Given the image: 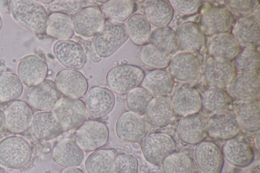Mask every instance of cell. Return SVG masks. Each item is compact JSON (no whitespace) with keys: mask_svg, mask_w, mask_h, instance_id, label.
<instances>
[{"mask_svg":"<svg viewBox=\"0 0 260 173\" xmlns=\"http://www.w3.org/2000/svg\"><path fill=\"white\" fill-rule=\"evenodd\" d=\"M9 10L14 19L25 28L35 33L45 31L48 13L37 1H10Z\"/></svg>","mask_w":260,"mask_h":173,"instance_id":"6da1fadb","label":"cell"},{"mask_svg":"<svg viewBox=\"0 0 260 173\" xmlns=\"http://www.w3.org/2000/svg\"><path fill=\"white\" fill-rule=\"evenodd\" d=\"M145 74L139 66L131 64H121L112 67L106 77L110 89L117 94L124 95L138 87Z\"/></svg>","mask_w":260,"mask_h":173,"instance_id":"7a4b0ae2","label":"cell"},{"mask_svg":"<svg viewBox=\"0 0 260 173\" xmlns=\"http://www.w3.org/2000/svg\"><path fill=\"white\" fill-rule=\"evenodd\" d=\"M128 38L123 23H106L94 37V50L100 57H109L125 43Z\"/></svg>","mask_w":260,"mask_h":173,"instance_id":"3957f363","label":"cell"},{"mask_svg":"<svg viewBox=\"0 0 260 173\" xmlns=\"http://www.w3.org/2000/svg\"><path fill=\"white\" fill-rule=\"evenodd\" d=\"M31 156V147L22 137L10 136L0 142V164L4 166L21 168L29 162Z\"/></svg>","mask_w":260,"mask_h":173,"instance_id":"277c9868","label":"cell"},{"mask_svg":"<svg viewBox=\"0 0 260 173\" xmlns=\"http://www.w3.org/2000/svg\"><path fill=\"white\" fill-rule=\"evenodd\" d=\"M52 112L66 130L78 128L87 117L85 102L79 98L61 97L53 108Z\"/></svg>","mask_w":260,"mask_h":173,"instance_id":"5b68a950","label":"cell"},{"mask_svg":"<svg viewBox=\"0 0 260 173\" xmlns=\"http://www.w3.org/2000/svg\"><path fill=\"white\" fill-rule=\"evenodd\" d=\"M109 136V129L105 123L95 120H89L77 129L74 141L83 151L89 152L106 145Z\"/></svg>","mask_w":260,"mask_h":173,"instance_id":"8992f818","label":"cell"},{"mask_svg":"<svg viewBox=\"0 0 260 173\" xmlns=\"http://www.w3.org/2000/svg\"><path fill=\"white\" fill-rule=\"evenodd\" d=\"M141 147L145 159L153 164L159 163L175 152L176 144L169 134L154 132L147 134L142 141Z\"/></svg>","mask_w":260,"mask_h":173,"instance_id":"52a82bcc","label":"cell"},{"mask_svg":"<svg viewBox=\"0 0 260 173\" xmlns=\"http://www.w3.org/2000/svg\"><path fill=\"white\" fill-rule=\"evenodd\" d=\"M148 131L149 126L144 118L131 111L122 113L115 124L117 136L125 142L141 143Z\"/></svg>","mask_w":260,"mask_h":173,"instance_id":"ba28073f","label":"cell"},{"mask_svg":"<svg viewBox=\"0 0 260 173\" xmlns=\"http://www.w3.org/2000/svg\"><path fill=\"white\" fill-rule=\"evenodd\" d=\"M200 23L204 34L214 37L231 30L234 24V18L227 9L213 7L203 13Z\"/></svg>","mask_w":260,"mask_h":173,"instance_id":"9c48e42d","label":"cell"},{"mask_svg":"<svg viewBox=\"0 0 260 173\" xmlns=\"http://www.w3.org/2000/svg\"><path fill=\"white\" fill-rule=\"evenodd\" d=\"M85 104L90 117L97 120L104 118L113 110L115 97L108 88L93 86L86 93Z\"/></svg>","mask_w":260,"mask_h":173,"instance_id":"30bf717a","label":"cell"},{"mask_svg":"<svg viewBox=\"0 0 260 173\" xmlns=\"http://www.w3.org/2000/svg\"><path fill=\"white\" fill-rule=\"evenodd\" d=\"M177 133L184 143L199 144L208 135V119L200 112L184 117L178 124Z\"/></svg>","mask_w":260,"mask_h":173,"instance_id":"8fae6325","label":"cell"},{"mask_svg":"<svg viewBox=\"0 0 260 173\" xmlns=\"http://www.w3.org/2000/svg\"><path fill=\"white\" fill-rule=\"evenodd\" d=\"M196 164L202 173H221L224 158L219 147L211 141L198 144L194 152Z\"/></svg>","mask_w":260,"mask_h":173,"instance_id":"7c38bea8","label":"cell"},{"mask_svg":"<svg viewBox=\"0 0 260 173\" xmlns=\"http://www.w3.org/2000/svg\"><path fill=\"white\" fill-rule=\"evenodd\" d=\"M259 76L255 73L235 75L228 86L229 94L235 99L243 101L257 99L259 96Z\"/></svg>","mask_w":260,"mask_h":173,"instance_id":"4fadbf2b","label":"cell"},{"mask_svg":"<svg viewBox=\"0 0 260 173\" xmlns=\"http://www.w3.org/2000/svg\"><path fill=\"white\" fill-rule=\"evenodd\" d=\"M55 83L66 97L79 98L87 92L88 84L84 75L78 70L66 68L59 71Z\"/></svg>","mask_w":260,"mask_h":173,"instance_id":"5bb4252c","label":"cell"},{"mask_svg":"<svg viewBox=\"0 0 260 173\" xmlns=\"http://www.w3.org/2000/svg\"><path fill=\"white\" fill-rule=\"evenodd\" d=\"M61 94L54 81L45 79L32 88L28 96V103L37 111H49L61 98Z\"/></svg>","mask_w":260,"mask_h":173,"instance_id":"9a60e30c","label":"cell"},{"mask_svg":"<svg viewBox=\"0 0 260 173\" xmlns=\"http://www.w3.org/2000/svg\"><path fill=\"white\" fill-rule=\"evenodd\" d=\"M52 50L58 61L67 68L79 70L87 62L83 47L75 41L58 40L54 44Z\"/></svg>","mask_w":260,"mask_h":173,"instance_id":"2e32d148","label":"cell"},{"mask_svg":"<svg viewBox=\"0 0 260 173\" xmlns=\"http://www.w3.org/2000/svg\"><path fill=\"white\" fill-rule=\"evenodd\" d=\"M72 19L75 32L85 37L94 36L105 24L101 10L93 6L79 9Z\"/></svg>","mask_w":260,"mask_h":173,"instance_id":"e0dca14e","label":"cell"},{"mask_svg":"<svg viewBox=\"0 0 260 173\" xmlns=\"http://www.w3.org/2000/svg\"><path fill=\"white\" fill-rule=\"evenodd\" d=\"M208 134L212 138L228 140L237 136L241 127L235 114L230 111L217 112L208 119Z\"/></svg>","mask_w":260,"mask_h":173,"instance_id":"ac0fdd59","label":"cell"},{"mask_svg":"<svg viewBox=\"0 0 260 173\" xmlns=\"http://www.w3.org/2000/svg\"><path fill=\"white\" fill-rule=\"evenodd\" d=\"M48 72L46 61L35 54L22 58L17 66V73L21 81L28 87H34L45 80Z\"/></svg>","mask_w":260,"mask_h":173,"instance_id":"d6986e66","label":"cell"},{"mask_svg":"<svg viewBox=\"0 0 260 173\" xmlns=\"http://www.w3.org/2000/svg\"><path fill=\"white\" fill-rule=\"evenodd\" d=\"M168 67L169 73L174 79L181 82H189L198 75L200 62L193 53L182 51L171 58Z\"/></svg>","mask_w":260,"mask_h":173,"instance_id":"ffe728a7","label":"cell"},{"mask_svg":"<svg viewBox=\"0 0 260 173\" xmlns=\"http://www.w3.org/2000/svg\"><path fill=\"white\" fill-rule=\"evenodd\" d=\"M6 126L11 132L20 133L30 126L34 113L32 108L26 101L15 100L5 111Z\"/></svg>","mask_w":260,"mask_h":173,"instance_id":"44dd1931","label":"cell"},{"mask_svg":"<svg viewBox=\"0 0 260 173\" xmlns=\"http://www.w3.org/2000/svg\"><path fill=\"white\" fill-rule=\"evenodd\" d=\"M221 151L223 157L229 163L235 166L246 167L254 159V153L252 147L242 137L236 136L226 140Z\"/></svg>","mask_w":260,"mask_h":173,"instance_id":"7402d4cb","label":"cell"},{"mask_svg":"<svg viewBox=\"0 0 260 173\" xmlns=\"http://www.w3.org/2000/svg\"><path fill=\"white\" fill-rule=\"evenodd\" d=\"M176 38L178 47L183 52L199 51L205 43V36L200 25L192 21H186L177 28Z\"/></svg>","mask_w":260,"mask_h":173,"instance_id":"603a6c76","label":"cell"},{"mask_svg":"<svg viewBox=\"0 0 260 173\" xmlns=\"http://www.w3.org/2000/svg\"><path fill=\"white\" fill-rule=\"evenodd\" d=\"M63 128L59 123L53 112H41L32 118L30 130L31 135L39 140H49L61 135Z\"/></svg>","mask_w":260,"mask_h":173,"instance_id":"cb8c5ba5","label":"cell"},{"mask_svg":"<svg viewBox=\"0 0 260 173\" xmlns=\"http://www.w3.org/2000/svg\"><path fill=\"white\" fill-rule=\"evenodd\" d=\"M52 157L63 167H75L82 163L84 153L74 140L67 138L60 140L54 146Z\"/></svg>","mask_w":260,"mask_h":173,"instance_id":"d4e9b609","label":"cell"},{"mask_svg":"<svg viewBox=\"0 0 260 173\" xmlns=\"http://www.w3.org/2000/svg\"><path fill=\"white\" fill-rule=\"evenodd\" d=\"M235 75V70L230 61L216 59L209 61L204 71L207 84L219 89L227 87Z\"/></svg>","mask_w":260,"mask_h":173,"instance_id":"484cf974","label":"cell"},{"mask_svg":"<svg viewBox=\"0 0 260 173\" xmlns=\"http://www.w3.org/2000/svg\"><path fill=\"white\" fill-rule=\"evenodd\" d=\"M260 26L259 21L252 16L243 17L234 23L232 34L240 46L245 48H255L259 45Z\"/></svg>","mask_w":260,"mask_h":173,"instance_id":"4316f807","label":"cell"},{"mask_svg":"<svg viewBox=\"0 0 260 173\" xmlns=\"http://www.w3.org/2000/svg\"><path fill=\"white\" fill-rule=\"evenodd\" d=\"M172 101L167 96H154L143 115L148 124L164 127L171 122L174 115Z\"/></svg>","mask_w":260,"mask_h":173,"instance_id":"83f0119b","label":"cell"},{"mask_svg":"<svg viewBox=\"0 0 260 173\" xmlns=\"http://www.w3.org/2000/svg\"><path fill=\"white\" fill-rule=\"evenodd\" d=\"M208 53L214 59L230 61L240 51V46L235 37L224 33L213 37L208 43Z\"/></svg>","mask_w":260,"mask_h":173,"instance_id":"f1b7e54d","label":"cell"},{"mask_svg":"<svg viewBox=\"0 0 260 173\" xmlns=\"http://www.w3.org/2000/svg\"><path fill=\"white\" fill-rule=\"evenodd\" d=\"M172 103L174 112L183 117L199 112L202 108L200 94L191 87L180 89Z\"/></svg>","mask_w":260,"mask_h":173,"instance_id":"f546056e","label":"cell"},{"mask_svg":"<svg viewBox=\"0 0 260 173\" xmlns=\"http://www.w3.org/2000/svg\"><path fill=\"white\" fill-rule=\"evenodd\" d=\"M141 84L154 97L166 96L172 92L174 79L166 70H153L145 75Z\"/></svg>","mask_w":260,"mask_h":173,"instance_id":"4dcf8cb0","label":"cell"},{"mask_svg":"<svg viewBox=\"0 0 260 173\" xmlns=\"http://www.w3.org/2000/svg\"><path fill=\"white\" fill-rule=\"evenodd\" d=\"M46 33L59 40H68L74 34L73 19L68 14L52 12L48 17Z\"/></svg>","mask_w":260,"mask_h":173,"instance_id":"1f68e13d","label":"cell"},{"mask_svg":"<svg viewBox=\"0 0 260 173\" xmlns=\"http://www.w3.org/2000/svg\"><path fill=\"white\" fill-rule=\"evenodd\" d=\"M144 12L149 22L158 28L166 26L171 22L174 11L169 1L155 0L147 4Z\"/></svg>","mask_w":260,"mask_h":173,"instance_id":"d6a6232c","label":"cell"},{"mask_svg":"<svg viewBox=\"0 0 260 173\" xmlns=\"http://www.w3.org/2000/svg\"><path fill=\"white\" fill-rule=\"evenodd\" d=\"M117 151L114 148L97 150L86 158L84 167L87 173H112Z\"/></svg>","mask_w":260,"mask_h":173,"instance_id":"836d02e7","label":"cell"},{"mask_svg":"<svg viewBox=\"0 0 260 173\" xmlns=\"http://www.w3.org/2000/svg\"><path fill=\"white\" fill-rule=\"evenodd\" d=\"M135 8L136 4L132 1L110 0L102 6L101 11L109 22L121 23L132 15Z\"/></svg>","mask_w":260,"mask_h":173,"instance_id":"e575fe53","label":"cell"},{"mask_svg":"<svg viewBox=\"0 0 260 173\" xmlns=\"http://www.w3.org/2000/svg\"><path fill=\"white\" fill-rule=\"evenodd\" d=\"M260 104L258 99L247 101L236 111V116L240 127L245 131L254 133L260 128Z\"/></svg>","mask_w":260,"mask_h":173,"instance_id":"d590c367","label":"cell"},{"mask_svg":"<svg viewBox=\"0 0 260 173\" xmlns=\"http://www.w3.org/2000/svg\"><path fill=\"white\" fill-rule=\"evenodd\" d=\"M139 57L143 65L153 70L168 67L171 59L168 53L151 43L142 46Z\"/></svg>","mask_w":260,"mask_h":173,"instance_id":"8d00e7d4","label":"cell"},{"mask_svg":"<svg viewBox=\"0 0 260 173\" xmlns=\"http://www.w3.org/2000/svg\"><path fill=\"white\" fill-rule=\"evenodd\" d=\"M125 27L128 37L137 46H143L147 41L151 26L145 16L140 13L132 15L126 20Z\"/></svg>","mask_w":260,"mask_h":173,"instance_id":"74e56055","label":"cell"},{"mask_svg":"<svg viewBox=\"0 0 260 173\" xmlns=\"http://www.w3.org/2000/svg\"><path fill=\"white\" fill-rule=\"evenodd\" d=\"M202 107L208 112L223 111L228 106L230 98L222 89L210 87L201 95Z\"/></svg>","mask_w":260,"mask_h":173,"instance_id":"f35d334b","label":"cell"},{"mask_svg":"<svg viewBox=\"0 0 260 173\" xmlns=\"http://www.w3.org/2000/svg\"><path fill=\"white\" fill-rule=\"evenodd\" d=\"M23 90L22 82L17 75L7 73L0 76V101L9 102L19 97Z\"/></svg>","mask_w":260,"mask_h":173,"instance_id":"ab89813d","label":"cell"},{"mask_svg":"<svg viewBox=\"0 0 260 173\" xmlns=\"http://www.w3.org/2000/svg\"><path fill=\"white\" fill-rule=\"evenodd\" d=\"M149 42L170 55L176 53L178 48L175 33L168 26L155 29L150 36Z\"/></svg>","mask_w":260,"mask_h":173,"instance_id":"60d3db41","label":"cell"},{"mask_svg":"<svg viewBox=\"0 0 260 173\" xmlns=\"http://www.w3.org/2000/svg\"><path fill=\"white\" fill-rule=\"evenodd\" d=\"M260 54L255 48H245L234 58L235 70L239 73H255L259 67Z\"/></svg>","mask_w":260,"mask_h":173,"instance_id":"b9f144b4","label":"cell"},{"mask_svg":"<svg viewBox=\"0 0 260 173\" xmlns=\"http://www.w3.org/2000/svg\"><path fill=\"white\" fill-rule=\"evenodd\" d=\"M153 97L147 89L138 86L127 93L126 99L127 108L129 111L143 116Z\"/></svg>","mask_w":260,"mask_h":173,"instance_id":"7bdbcfd3","label":"cell"},{"mask_svg":"<svg viewBox=\"0 0 260 173\" xmlns=\"http://www.w3.org/2000/svg\"><path fill=\"white\" fill-rule=\"evenodd\" d=\"M192 162L186 154L174 152L162 161L164 173H192Z\"/></svg>","mask_w":260,"mask_h":173,"instance_id":"ee69618b","label":"cell"},{"mask_svg":"<svg viewBox=\"0 0 260 173\" xmlns=\"http://www.w3.org/2000/svg\"><path fill=\"white\" fill-rule=\"evenodd\" d=\"M139 164L137 159L126 152L117 153L112 173H138Z\"/></svg>","mask_w":260,"mask_h":173,"instance_id":"f6af8a7d","label":"cell"},{"mask_svg":"<svg viewBox=\"0 0 260 173\" xmlns=\"http://www.w3.org/2000/svg\"><path fill=\"white\" fill-rule=\"evenodd\" d=\"M174 11L183 15H191L196 14L199 10L202 1H169Z\"/></svg>","mask_w":260,"mask_h":173,"instance_id":"bcb514c9","label":"cell"},{"mask_svg":"<svg viewBox=\"0 0 260 173\" xmlns=\"http://www.w3.org/2000/svg\"><path fill=\"white\" fill-rule=\"evenodd\" d=\"M79 1H53L48 6V10L52 12H68L78 11L81 3Z\"/></svg>","mask_w":260,"mask_h":173,"instance_id":"7dc6e473","label":"cell"},{"mask_svg":"<svg viewBox=\"0 0 260 173\" xmlns=\"http://www.w3.org/2000/svg\"><path fill=\"white\" fill-rule=\"evenodd\" d=\"M226 5L232 10L240 12L253 10L258 5V1H227Z\"/></svg>","mask_w":260,"mask_h":173,"instance_id":"c3c4849f","label":"cell"},{"mask_svg":"<svg viewBox=\"0 0 260 173\" xmlns=\"http://www.w3.org/2000/svg\"><path fill=\"white\" fill-rule=\"evenodd\" d=\"M61 173H85L81 169L75 167H68L63 169Z\"/></svg>","mask_w":260,"mask_h":173,"instance_id":"681fc988","label":"cell"},{"mask_svg":"<svg viewBox=\"0 0 260 173\" xmlns=\"http://www.w3.org/2000/svg\"><path fill=\"white\" fill-rule=\"evenodd\" d=\"M6 127V119L4 112L0 109V133L3 132Z\"/></svg>","mask_w":260,"mask_h":173,"instance_id":"f907efd6","label":"cell"},{"mask_svg":"<svg viewBox=\"0 0 260 173\" xmlns=\"http://www.w3.org/2000/svg\"><path fill=\"white\" fill-rule=\"evenodd\" d=\"M255 143L256 146H257V148H258V149H259V133L257 134V136L255 137Z\"/></svg>","mask_w":260,"mask_h":173,"instance_id":"816d5d0a","label":"cell"},{"mask_svg":"<svg viewBox=\"0 0 260 173\" xmlns=\"http://www.w3.org/2000/svg\"><path fill=\"white\" fill-rule=\"evenodd\" d=\"M39 3H43V4H48V3H51L53 2V1H37Z\"/></svg>","mask_w":260,"mask_h":173,"instance_id":"f5cc1de1","label":"cell"},{"mask_svg":"<svg viewBox=\"0 0 260 173\" xmlns=\"http://www.w3.org/2000/svg\"><path fill=\"white\" fill-rule=\"evenodd\" d=\"M2 25H3L2 19L1 16H0V30L2 29Z\"/></svg>","mask_w":260,"mask_h":173,"instance_id":"db71d44e","label":"cell"}]
</instances>
